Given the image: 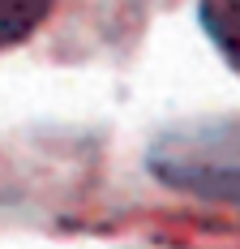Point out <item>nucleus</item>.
I'll return each instance as SVG.
<instances>
[{
	"mask_svg": "<svg viewBox=\"0 0 240 249\" xmlns=\"http://www.w3.org/2000/svg\"><path fill=\"white\" fill-rule=\"evenodd\" d=\"M154 172L206 198H240V124H197L168 133L154 155Z\"/></svg>",
	"mask_w": 240,
	"mask_h": 249,
	"instance_id": "nucleus-1",
	"label": "nucleus"
},
{
	"mask_svg": "<svg viewBox=\"0 0 240 249\" xmlns=\"http://www.w3.org/2000/svg\"><path fill=\"white\" fill-rule=\"evenodd\" d=\"M202 26L232 60H240V0H202Z\"/></svg>",
	"mask_w": 240,
	"mask_h": 249,
	"instance_id": "nucleus-2",
	"label": "nucleus"
},
{
	"mask_svg": "<svg viewBox=\"0 0 240 249\" xmlns=\"http://www.w3.org/2000/svg\"><path fill=\"white\" fill-rule=\"evenodd\" d=\"M48 9H51V0H0V48L22 43L48 18Z\"/></svg>",
	"mask_w": 240,
	"mask_h": 249,
	"instance_id": "nucleus-3",
	"label": "nucleus"
}]
</instances>
